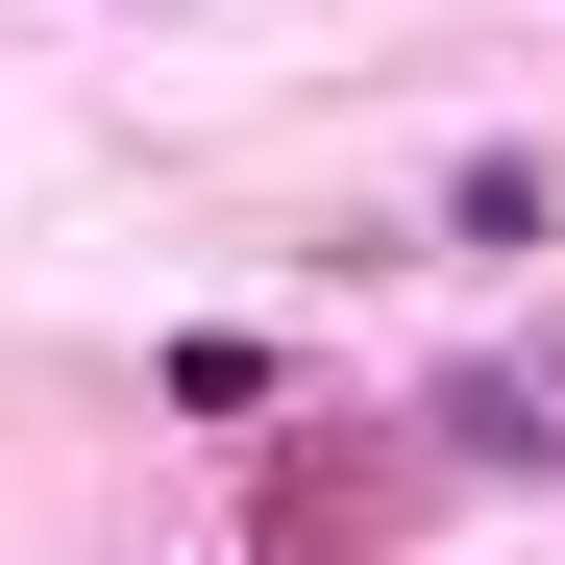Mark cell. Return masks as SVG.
<instances>
[{"label": "cell", "mask_w": 565, "mask_h": 565, "mask_svg": "<svg viewBox=\"0 0 565 565\" xmlns=\"http://www.w3.org/2000/svg\"><path fill=\"white\" fill-rule=\"evenodd\" d=\"M443 222H467V246H541L565 198H541V148H467V172H443Z\"/></svg>", "instance_id": "6da1fadb"}]
</instances>
